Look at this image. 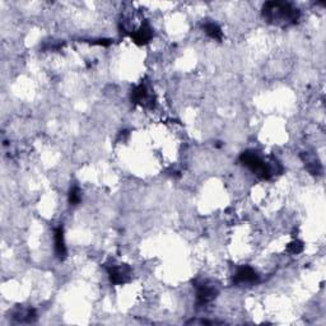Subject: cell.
I'll return each mask as SVG.
<instances>
[{
    "instance_id": "6da1fadb",
    "label": "cell",
    "mask_w": 326,
    "mask_h": 326,
    "mask_svg": "<svg viewBox=\"0 0 326 326\" xmlns=\"http://www.w3.org/2000/svg\"><path fill=\"white\" fill-rule=\"evenodd\" d=\"M263 15L269 23L287 27L297 23L301 17V12L291 3L268 1L263 8Z\"/></svg>"
},
{
    "instance_id": "7a4b0ae2",
    "label": "cell",
    "mask_w": 326,
    "mask_h": 326,
    "mask_svg": "<svg viewBox=\"0 0 326 326\" xmlns=\"http://www.w3.org/2000/svg\"><path fill=\"white\" fill-rule=\"evenodd\" d=\"M240 161L243 163V166H246L250 171H252L255 175H258L261 178H270L275 173V169L272 164L265 162L260 156L254 151H246L241 155Z\"/></svg>"
},
{
    "instance_id": "3957f363",
    "label": "cell",
    "mask_w": 326,
    "mask_h": 326,
    "mask_svg": "<svg viewBox=\"0 0 326 326\" xmlns=\"http://www.w3.org/2000/svg\"><path fill=\"white\" fill-rule=\"evenodd\" d=\"M217 294H218V291L214 288V285L203 283L196 288V302L199 306H204L212 302L217 297Z\"/></svg>"
},
{
    "instance_id": "277c9868",
    "label": "cell",
    "mask_w": 326,
    "mask_h": 326,
    "mask_svg": "<svg viewBox=\"0 0 326 326\" xmlns=\"http://www.w3.org/2000/svg\"><path fill=\"white\" fill-rule=\"evenodd\" d=\"M130 274V268L126 267V265H115V267L109 269L110 280L113 284H124V283L129 282Z\"/></svg>"
},
{
    "instance_id": "5b68a950",
    "label": "cell",
    "mask_w": 326,
    "mask_h": 326,
    "mask_svg": "<svg viewBox=\"0 0 326 326\" xmlns=\"http://www.w3.org/2000/svg\"><path fill=\"white\" fill-rule=\"evenodd\" d=\"M259 275L255 270L250 267H242L237 270L234 275L233 282L237 284H250V283L258 282Z\"/></svg>"
},
{
    "instance_id": "8992f818",
    "label": "cell",
    "mask_w": 326,
    "mask_h": 326,
    "mask_svg": "<svg viewBox=\"0 0 326 326\" xmlns=\"http://www.w3.org/2000/svg\"><path fill=\"white\" fill-rule=\"evenodd\" d=\"M54 242H55V254L60 260H64L66 256V246L65 240H64V231L62 227H57L55 229V234H54Z\"/></svg>"
},
{
    "instance_id": "52a82bcc",
    "label": "cell",
    "mask_w": 326,
    "mask_h": 326,
    "mask_svg": "<svg viewBox=\"0 0 326 326\" xmlns=\"http://www.w3.org/2000/svg\"><path fill=\"white\" fill-rule=\"evenodd\" d=\"M131 37H133L134 42H137L138 45H146L148 44L152 40V37H153V30H152L149 24H143L139 30L134 32V35L131 36Z\"/></svg>"
},
{
    "instance_id": "ba28073f",
    "label": "cell",
    "mask_w": 326,
    "mask_h": 326,
    "mask_svg": "<svg viewBox=\"0 0 326 326\" xmlns=\"http://www.w3.org/2000/svg\"><path fill=\"white\" fill-rule=\"evenodd\" d=\"M131 100H133V102H135V104L144 105V106H147V105L152 101L148 89H147V87L144 86V84H140V86L134 88L133 93H131Z\"/></svg>"
},
{
    "instance_id": "9c48e42d",
    "label": "cell",
    "mask_w": 326,
    "mask_h": 326,
    "mask_svg": "<svg viewBox=\"0 0 326 326\" xmlns=\"http://www.w3.org/2000/svg\"><path fill=\"white\" fill-rule=\"evenodd\" d=\"M203 28H204L205 33H207L211 39L218 40V41H220V40L223 39L222 30H220V27L217 23H213V22H207V23L203 26Z\"/></svg>"
},
{
    "instance_id": "30bf717a",
    "label": "cell",
    "mask_w": 326,
    "mask_h": 326,
    "mask_svg": "<svg viewBox=\"0 0 326 326\" xmlns=\"http://www.w3.org/2000/svg\"><path fill=\"white\" fill-rule=\"evenodd\" d=\"M302 158H303V162H305L306 167H307V169L311 172L312 175H318L321 169V166H320V163H319V161L316 160L314 156L309 155V153H305V155L302 156Z\"/></svg>"
},
{
    "instance_id": "8fae6325",
    "label": "cell",
    "mask_w": 326,
    "mask_h": 326,
    "mask_svg": "<svg viewBox=\"0 0 326 326\" xmlns=\"http://www.w3.org/2000/svg\"><path fill=\"white\" fill-rule=\"evenodd\" d=\"M13 318H14L17 321H19V323H33L37 316H36L35 310L26 309V310H21V311L15 312Z\"/></svg>"
},
{
    "instance_id": "7c38bea8",
    "label": "cell",
    "mask_w": 326,
    "mask_h": 326,
    "mask_svg": "<svg viewBox=\"0 0 326 326\" xmlns=\"http://www.w3.org/2000/svg\"><path fill=\"white\" fill-rule=\"evenodd\" d=\"M80 198H82V196H80L79 187H77V186L71 187L70 191H69V203H70L71 205L79 204Z\"/></svg>"
},
{
    "instance_id": "4fadbf2b",
    "label": "cell",
    "mask_w": 326,
    "mask_h": 326,
    "mask_svg": "<svg viewBox=\"0 0 326 326\" xmlns=\"http://www.w3.org/2000/svg\"><path fill=\"white\" fill-rule=\"evenodd\" d=\"M302 250H303V245L302 242H300V241H293V242L289 243V246H288V251L292 252V254H300Z\"/></svg>"
}]
</instances>
